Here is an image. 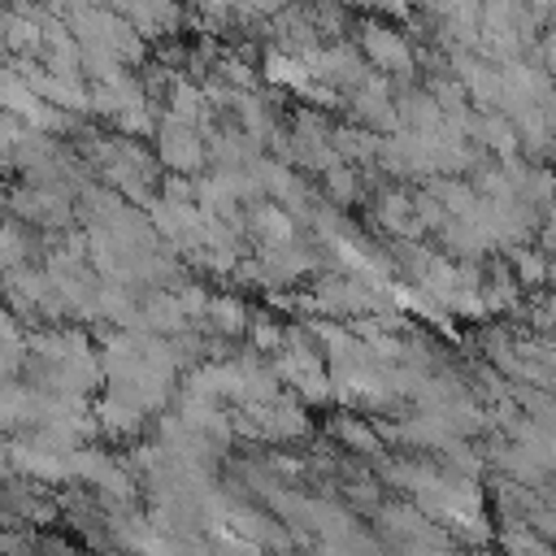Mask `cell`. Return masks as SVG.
Returning <instances> with one entry per match:
<instances>
[{"label": "cell", "instance_id": "6da1fadb", "mask_svg": "<svg viewBox=\"0 0 556 556\" xmlns=\"http://www.w3.org/2000/svg\"><path fill=\"white\" fill-rule=\"evenodd\" d=\"M365 48H369L378 61H395V65H404V61H408V52H404L400 35H391V30H378V26H369V30H365Z\"/></svg>", "mask_w": 556, "mask_h": 556}, {"label": "cell", "instance_id": "7a4b0ae2", "mask_svg": "<svg viewBox=\"0 0 556 556\" xmlns=\"http://www.w3.org/2000/svg\"><path fill=\"white\" fill-rule=\"evenodd\" d=\"M0 4H4V0H0Z\"/></svg>", "mask_w": 556, "mask_h": 556}]
</instances>
